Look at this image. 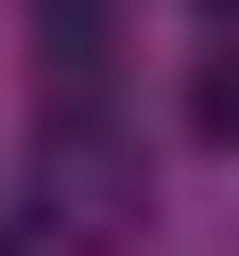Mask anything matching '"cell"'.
<instances>
[{
	"mask_svg": "<svg viewBox=\"0 0 239 256\" xmlns=\"http://www.w3.org/2000/svg\"><path fill=\"white\" fill-rule=\"evenodd\" d=\"M205 137H239V68H222V86H205Z\"/></svg>",
	"mask_w": 239,
	"mask_h": 256,
	"instance_id": "1",
	"label": "cell"
}]
</instances>
